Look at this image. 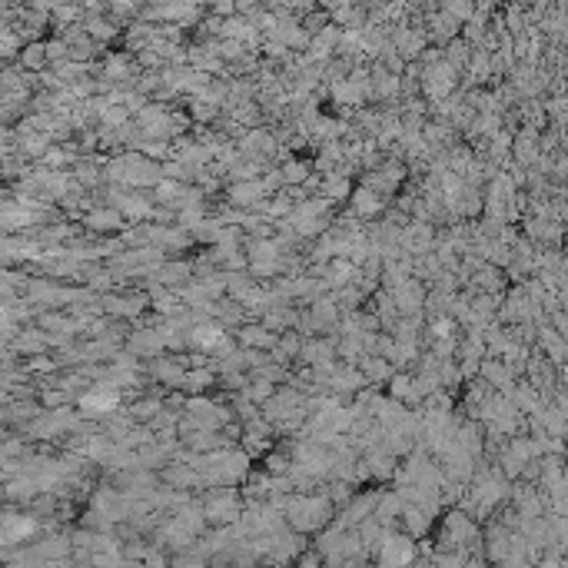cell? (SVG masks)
<instances>
[{
    "label": "cell",
    "instance_id": "6da1fadb",
    "mask_svg": "<svg viewBox=\"0 0 568 568\" xmlns=\"http://www.w3.org/2000/svg\"><path fill=\"white\" fill-rule=\"evenodd\" d=\"M329 512H332L329 499H323V502H319V499H292V502L286 505V515H290V522L299 532H309V529L326 525Z\"/></svg>",
    "mask_w": 568,
    "mask_h": 568
},
{
    "label": "cell",
    "instance_id": "7a4b0ae2",
    "mask_svg": "<svg viewBox=\"0 0 568 568\" xmlns=\"http://www.w3.org/2000/svg\"><path fill=\"white\" fill-rule=\"evenodd\" d=\"M116 405H120V389H114V386H103V382H100V389L80 395V416H83V419L110 416Z\"/></svg>",
    "mask_w": 568,
    "mask_h": 568
},
{
    "label": "cell",
    "instance_id": "3957f363",
    "mask_svg": "<svg viewBox=\"0 0 568 568\" xmlns=\"http://www.w3.org/2000/svg\"><path fill=\"white\" fill-rule=\"evenodd\" d=\"M189 342L206 349V353H213V349H219L226 342V323L223 319H203V323H196L189 329Z\"/></svg>",
    "mask_w": 568,
    "mask_h": 568
},
{
    "label": "cell",
    "instance_id": "277c9868",
    "mask_svg": "<svg viewBox=\"0 0 568 568\" xmlns=\"http://www.w3.org/2000/svg\"><path fill=\"white\" fill-rule=\"evenodd\" d=\"M34 532H37V522L30 515L7 512V515H4V532H0V539H4V545H17V542H27V535H34Z\"/></svg>",
    "mask_w": 568,
    "mask_h": 568
},
{
    "label": "cell",
    "instance_id": "5b68a950",
    "mask_svg": "<svg viewBox=\"0 0 568 568\" xmlns=\"http://www.w3.org/2000/svg\"><path fill=\"white\" fill-rule=\"evenodd\" d=\"M382 552H379V562H386V565H403V562H412V542L405 539V535H386L382 539V545H379Z\"/></svg>",
    "mask_w": 568,
    "mask_h": 568
},
{
    "label": "cell",
    "instance_id": "8992f818",
    "mask_svg": "<svg viewBox=\"0 0 568 568\" xmlns=\"http://www.w3.org/2000/svg\"><path fill=\"white\" fill-rule=\"evenodd\" d=\"M206 518H213V522H233V518L240 515V505H236V495L233 492H213L210 499H206Z\"/></svg>",
    "mask_w": 568,
    "mask_h": 568
},
{
    "label": "cell",
    "instance_id": "52a82bcc",
    "mask_svg": "<svg viewBox=\"0 0 568 568\" xmlns=\"http://www.w3.org/2000/svg\"><path fill=\"white\" fill-rule=\"evenodd\" d=\"M263 196H269L266 187H263V180H243L240 187H233V206H243V210L256 206Z\"/></svg>",
    "mask_w": 568,
    "mask_h": 568
},
{
    "label": "cell",
    "instance_id": "ba28073f",
    "mask_svg": "<svg viewBox=\"0 0 568 568\" xmlns=\"http://www.w3.org/2000/svg\"><path fill=\"white\" fill-rule=\"evenodd\" d=\"M353 210L356 216H363V219H372V216L382 210V196H379V189L366 187V189H359L353 196Z\"/></svg>",
    "mask_w": 568,
    "mask_h": 568
},
{
    "label": "cell",
    "instance_id": "9c48e42d",
    "mask_svg": "<svg viewBox=\"0 0 568 568\" xmlns=\"http://www.w3.org/2000/svg\"><path fill=\"white\" fill-rule=\"evenodd\" d=\"M87 226L97 229V233H116L123 226V213L120 210H93L87 216Z\"/></svg>",
    "mask_w": 568,
    "mask_h": 568
},
{
    "label": "cell",
    "instance_id": "30bf717a",
    "mask_svg": "<svg viewBox=\"0 0 568 568\" xmlns=\"http://www.w3.org/2000/svg\"><path fill=\"white\" fill-rule=\"evenodd\" d=\"M332 353H336V346H332V342H306V346H303V359H306V363H313V366H323V363H329V359H332Z\"/></svg>",
    "mask_w": 568,
    "mask_h": 568
},
{
    "label": "cell",
    "instance_id": "8fae6325",
    "mask_svg": "<svg viewBox=\"0 0 568 568\" xmlns=\"http://www.w3.org/2000/svg\"><path fill=\"white\" fill-rule=\"evenodd\" d=\"M269 326H246L240 329V339L246 342V346H259V349H266V346H276V339L266 332Z\"/></svg>",
    "mask_w": 568,
    "mask_h": 568
},
{
    "label": "cell",
    "instance_id": "7c38bea8",
    "mask_svg": "<svg viewBox=\"0 0 568 568\" xmlns=\"http://www.w3.org/2000/svg\"><path fill=\"white\" fill-rule=\"evenodd\" d=\"M363 372H366V379L379 382V379H386L392 372V363L382 359V356H369V359H363Z\"/></svg>",
    "mask_w": 568,
    "mask_h": 568
},
{
    "label": "cell",
    "instance_id": "4fadbf2b",
    "mask_svg": "<svg viewBox=\"0 0 568 568\" xmlns=\"http://www.w3.org/2000/svg\"><path fill=\"white\" fill-rule=\"evenodd\" d=\"M210 382H213V372H210V369H193V372H187V376H183V389L203 392Z\"/></svg>",
    "mask_w": 568,
    "mask_h": 568
},
{
    "label": "cell",
    "instance_id": "5bb4252c",
    "mask_svg": "<svg viewBox=\"0 0 568 568\" xmlns=\"http://www.w3.org/2000/svg\"><path fill=\"white\" fill-rule=\"evenodd\" d=\"M392 395H395V399H409V403H416V399H419V392H416V379H409V376H395V379H392Z\"/></svg>",
    "mask_w": 568,
    "mask_h": 568
},
{
    "label": "cell",
    "instance_id": "9a60e30c",
    "mask_svg": "<svg viewBox=\"0 0 568 568\" xmlns=\"http://www.w3.org/2000/svg\"><path fill=\"white\" fill-rule=\"evenodd\" d=\"M189 276V266H183V263H177V266H156V279L160 283H180V279H187Z\"/></svg>",
    "mask_w": 568,
    "mask_h": 568
},
{
    "label": "cell",
    "instance_id": "2e32d148",
    "mask_svg": "<svg viewBox=\"0 0 568 568\" xmlns=\"http://www.w3.org/2000/svg\"><path fill=\"white\" fill-rule=\"evenodd\" d=\"M246 395H250L252 403H266V399L273 395V382H269L266 376H263V379H256V382H252L250 389H246Z\"/></svg>",
    "mask_w": 568,
    "mask_h": 568
},
{
    "label": "cell",
    "instance_id": "e0dca14e",
    "mask_svg": "<svg viewBox=\"0 0 568 568\" xmlns=\"http://www.w3.org/2000/svg\"><path fill=\"white\" fill-rule=\"evenodd\" d=\"M160 409H163V405H160V399H143V403H137L133 409H130V416H133V419H153Z\"/></svg>",
    "mask_w": 568,
    "mask_h": 568
},
{
    "label": "cell",
    "instance_id": "ac0fdd59",
    "mask_svg": "<svg viewBox=\"0 0 568 568\" xmlns=\"http://www.w3.org/2000/svg\"><path fill=\"white\" fill-rule=\"evenodd\" d=\"M283 177H286V183H306L309 180V166L306 163H286L283 166Z\"/></svg>",
    "mask_w": 568,
    "mask_h": 568
},
{
    "label": "cell",
    "instance_id": "d6986e66",
    "mask_svg": "<svg viewBox=\"0 0 568 568\" xmlns=\"http://www.w3.org/2000/svg\"><path fill=\"white\" fill-rule=\"evenodd\" d=\"M326 193H329V200H342V196H349V180L346 177H329L326 180Z\"/></svg>",
    "mask_w": 568,
    "mask_h": 568
},
{
    "label": "cell",
    "instance_id": "ffe728a7",
    "mask_svg": "<svg viewBox=\"0 0 568 568\" xmlns=\"http://www.w3.org/2000/svg\"><path fill=\"white\" fill-rule=\"evenodd\" d=\"M20 150H24V156L27 153H30V156H43V153H47V137H24Z\"/></svg>",
    "mask_w": 568,
    "mask_h": 568
},
{
    "label": "cell",
    "instance_id": "44dd1931",
    "mask_svg": "<svg viewBox=\"0 0 568 568\" xmlns=\"http://www.w3.org/2000/svg\"><path fill=\"white\" fill-rule=\"evenodd\" d=\"M43 163L63 166V163H67V153H63V150H47V153H43Z\"/></svg>",
    "mask_w": 568,
    "mask_h": 568
}]
</instances>
